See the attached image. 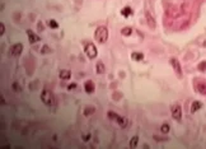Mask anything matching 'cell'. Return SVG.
Returning a JSON list of instances; mask_svg holds the SVG:
<instances>
[{
  "label": "cell",
  "instance_id": "obj_19",
  "mask_svg": "<svg viewBox=\"0 0 206 149\" xmlns=\"http://www.w3.org/2000/svg\"><path fill=\"white\" fill-rule=\"evenodd\" d=\"M138 141H139V136L131 138V140H130V148H135L136 145H138Z\"/></svg>",
  "mask_w": 206,
  "mask_h": 149
},
{
  "label": "cell",
  "instance_id": "obj_28",
  "mask_svg": "<svg viewBox=\"0 0 206 149\" xmlns=\"http://www.w3.org/2000/svg\"><path fill=\"white\" fill-rule=\"evenodd\" d=\"M14 88H15V89H17V91H18V92L20 91V88H19V85H18V84H17V83H15V84H14Z\"/></svg>",
  "mask_w": 206,
  "mask_h": 149
},
{
  "label": "cell",
  "instance_id": "obj_4",
  "mask_svg": "<svg viewBox=\"0 0 206 149\" xmlns=\"http://www.w3.org/2000/svg\"><path fill=\"white\" fill-rule=\"evenodd\" d=\"M108 117H110V119L116 120V121H117V124H118V125H120L121 127H125V126L127 125V120L125 119V117L118 116L117 113H113L112 111H108Z\"/></svg>",
  "mask_w": 206,
  "mask_h": 149
},
{
  "label": "cell",
  "instance_id": "obj_6",
  "mask_svg": "<svg viewBox=\"0 0 206 149\" xmlns=\"http://www.w3.org/2000/svg\"><path fill=\"white\" fill-rule=\"evenodd\" d=\"M170 65H172L173 70L176 71V74L178 75V78H182L183 74H182V68H181L179 61H178L176 57H172V59H170Z\"/></svg>",
  "mask_w": 206,
  "mask_h": 149
},
{
  "label": "cell",
  "instance_id": "obj_9",
  "mask_svg": "<svg viewBox=\"0 0 206 149\" xmlns=\"http://www.w3.org/2000/svg\"><path fill=\"white\" fill-rule=\"evenodd\" d=\"M27 34H28V40H29L31 43H37L38 41H41L40 36L34 33L32 29H27Z\"/></svg>",
  "mask_w": 206,
  "mask_h": 149
},
{
  "label": "cell",
  "instance_id": "obj_14",
  "mask_svg": "<svg viewBox=\"0 0 206 149\" xmlns=\"http://www.w3.org/2000/svg\"><path fill=\"white\" fill-rule=\"evenodd\" d=\"M104 71H106L104 64L102 63V61H98V63H97V73H98V74H103Z\"/></svg>",
  "mask_w": 206,
  "mask_h": 149
},
{
  "label": "cell",
  "instance_id": "obj_22",
  "mask_svg": "<svg viewBox=\"0 0 206 149\" xmlns=\"http://www.w3.org/2000/svg\"><path fill=\"white\" fill-rule=\"evenodd\" d=\"M197 69H198L200 71H205V70H206V61H201V63L198 64Z\"/></svg>",
  "mask_w": 206,
  "mask_h": 149
},
{
  "label": "cell",
  "instance_id": "obj_27",
  "mask_svg": "<svg viewBox=\"0 0 206 149\" xmlns=\"http://www.w3.org/2000/svg\"><path fill=\"white\" fill-rule=\"evenodd\" d=\"M89 138H90V135H85V136H83V139L87 141V140H89Z\"/></svg>",
  "mask_w": 206,
  "mask_h": 149
},
{
  "label": "cell",
  "instance_id": "obj_8",
  "mask_svg": "<svg viewBox=\"0 0 206 149\" xmlns=\"http://www.w3.org/2000/svg\"><path fill=\"white\" fill-rule=\"evenodd\" d=\"M23 51V45L22 43H15L10 47V52H12L13 56H19Z\"/></svg>",
  "mask_w": 206,
  "mask_h": 149
},
{
  "label": "cell",
  "instance_id": "obj_17",
  "mask_svg": "<svg viewBox=\"0 0 206 149\" xmlns=\"http://www.w3.org/2000/svg\"><path fill=\"white\" fill-rule=\"evenodd\" d=\"M121 33H122V36H130V34L132 33V29L130 28V27H125V28H122Z\"/></svg>",
  "mask_w": 206,
  "mask_h": 149
},
{
  "label": "cell",
  "instance_id": "obj_12",
  "mask_svg": "<svg viewBox=\"0 0 206 149\" xmlns=\"http://www.w3.org/2000/svg\"><path fill=\"white\" fill-rule=\"evenodd\" d=\"M59 77H60V79H62V80H69L71 77V73H70V70H61Z\"/></svg>",
  "mask_w": 206,
  "mask_h": 149
},
{
  "label": "cell",
  "instance_id": "obj_16",
  "mask_svg": "<svg viewBox=\"0 0 206 149\" xmlns=\"http://www.w3.org/2000/svg\"><path fill=\"white\" fill-rule=\"evenodd\" d=\"M131 57L134 59V60H136V61H141L142 59H144V55L140 54V52H134L131 55Z\"/></svg>",
  "mask_w": 206,
  "mask_h": 149
},
{
  "label": "cell",
  "instance_id": "obj_7",
  "mask_svg": "<svg viewBox=\"0 0 206 149\" xmlns=\"http://www.w3.org/2000/svg\"><path fill=\"white\" fill-rule=\"evenodd\" d=\"M145 20H146V23H148V26L150 27L152 29H154L155 27H156V22H155V18L153 17L152 14H150V12H148L146 10L145 12Z\"/></svg>",
  "mask_w": 206,
  "mask_h": 149
},
{
  "label": "cell",
  "instance_id": "obj_1",
  "mask_svg": "<svg viewBox=\"0 0 206 149\" xmlns=\"http://www.w3.org/2000/svg\"><path fill=\"white\" fill-rule=\"evenodd\" d=\"M41 101L48 107H52V106L56 105V98H55L54 93L51 91H48V89H45V91L41 93Z\"/></svg>",
  "mask_w": 206,
  "mask_h": 149
},
{
  "label": "cell",
  "instance_id": "obj_13",
  "mask_svg": "<svg viewBox=\"0 0 206 149\" xmlns=\"http://www.w3.org/2000/svg\"><path fill=\"white\" fill-rule=\"evenodd\" d=\"M202 107V103L200 101H195L193 103H192V106H191V112L192 113H195L196 111H198Z\"/></svg>",
  "mask_w": 206,
  "mask_h": 149
},
{
  "label": "cell",
  "instance_id": "obj_21",
  "mask_svg": "<svg viewBox=\"0 0 206 149\" xmlns=\"http://www.w3.org/2000/svg\"><path fill=\"white\" fill-rule=\"evenodd\" d=\"M94 111H96L94 107H85V108H84V115L88 116V115H90V113H93Z\"/></svg>",
  "mask_w": 206,
  "mask_h": 149
},
{
  "label": "cell",
  "instance_id": "obj_15",
  "mask_svg": "<svg viewBox=\"0 0 206 149\" xmlns=\"http://www.w3.org/2000/svg\"><path fill=\"white\" fill-rule=\"evenodd\" d=\"M121 14L124 15V17H128V15H131V14H132V10H131V8L126 6V8H124V9L121 10Z\"/></svg>",
  "mask_w": 206,
  "mask_h": 149
},
{
  "label": "cell",
  "instance_id": "obj_11",
  "mask_svg": "<svg viewBox=\"0 0 206 149\" xmlns=\"http://www.w3.org/2000/svg\"><path fill=\"white\" fill-rule=\"evenodd\" d=\"M84 89H85V92L87 93H93L94 92V83L92 82V80H88V82H85V84H84Z\"/></svg>",
  "mask_w": 206,
  "mask_h": 149
},
{
  "label": "cell",
  "instance_id": "obj_18",
  "mask_svg": "<svg viewBox=\"0 0 206 149\" xmlns=\"http://www.w3.org/2000/svg\"><path fill=\"white\" fill-rule=\"evenodd\" d=\"M169 130H170V127L168 124H163L162 126H160V131H162L163 134H167V133H169Z\"/></svg>",
  "mask_w": 206,
  "mask_h": 149
},
{
  "label": "cell",
  "instance_id": "obj_2",
  "mask_svg": "<svg viewBox=\"0 0 206 149\" xmlns=\"http://www.w3.org/2000/svg\"><path fill=\"white\" fill-rule=\"evenodd\" d=\"M94 38L99 43H104L108 40V29L104 26H99L94 32Z\"/></svg>",
  "mask_w": 206,
  "mask_h": 149
},
{
  "label": "cell",
  "instance_id": "obj_24",
  "mask_svg": "<svg viewBox=\"0 0 206 149\" xmlns=\"http://www.w3.org/2000/svg\"><path fill=\"white\" fill-rule=\"evenodd\" d=\"M4 32H5V26H4L3 23H0V34L3 36V34H4Z\"/></svg>",
  "mask_w": 206,
  "mask_h": 149
},
{
  "label": "cell",
  "instance_id": "obj_3",
  "mask_svg": "<svg viewBox=\"0 0 206 149\" xmlns=\"http://www.w3.org/2000/svg\"><path fill=\"white\" fill-rule=\"evenodd\" d=\"M87 56H88L89 59H96L97 55H98V51H97V47L94 46V43H87L85 45V48H84Z\"/></svg>",
  "mask_w": 206,
  "mask_h": 149
},
{
  "label": "cell",
  "instance_id": "obj_26",
  "mask_svg": "<svg viewBox=\"0 0 206 149\" xmlns=\"http://www.w3.org/2000/svg\"><path fill=\"white\" fill-rule=\"evenodd\" d=\"M75 87H76V84H70V85H69V87H68V88H69V89H74V88H75Z\"/></svg>",
  "mask_w": 206,
  "mask_h": 149
},
{
  "label": "cell",
  "instance_id": "obj_25",
  "mask_svg": "<svg viewBox=\"0 0 206 149\" xmlns=\"http://www.w3.org/2000/svg\"><path fill=\"white\" fill-rule=\"evenodd\" d=\"M38 29L41 31V32H43V29H45V27H43V24H42V22H40L38 23Z\"/></svg>",
  "mask_w": 206,
  "mask_h": 149
},
{
  "label": "cell",
  "instance_id": "obj_20",
  "mask_svg": "<svg viewBox=\"0 0 206 149\" xmlns=\"http://www.w3.org/2000/svg\"><path fill=\"white\" fill-rule=\"evenodd\" d=\"M48 26H50L51 28H54V29L59 28V23L55 19H50V20H48Z\"/></svg>",
  "mask_w": 206,
  "mask_h": 149
},
{
  "label": "cell",
  "instance_id": "obj_23",
  "mask_svg": "<svg viewBox=\"0 0 206 149\" xmlns=\"http://www.w3.org/2000/svg\"><path fill=\"white\" fill-rule=\"evenodd\" d=\"M50 47H48V46H43L42 47V54H48V52H50Z\"/></svg>",
  "mask_w": 206,
  "mask_h": 149
},
{
  "label": "cell",
  "instance_id": "obj_10",
  "mask_svg": "<svg viewBox=\"0 0 206 149\" xmlns=\"http://www.w3.org/2000/svg\"><path fill=\"white\" fill-rule=\"evenodd\" d=\"M196 89L198 93H201L202 96H206V83L205 82H197L196 83Z\"/></svg>",
  "mask_w": 206,
  "mask_h": 149
},
{
  "label": "cell",
  "instance_id": "obj_5",
  "mask_svg": "<svg viewBox=\"0 0 206 149\" xmlns=\"http://www.w3.org/2000/svg\"><path fill=\"white\" fill-rule=\"evenodd\" d=\"M170 111H172V117L176 121L182 120V108H181L179 105H173L172 108H170Z\"/></svg>",
  "mask_w": 206,
  "mask_h": 149
}]
</instances>
